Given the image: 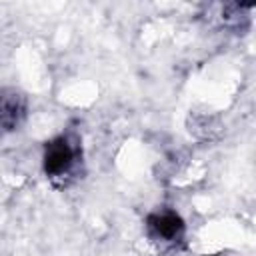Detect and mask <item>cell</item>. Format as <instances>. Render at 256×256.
Wrapping results in <instances>:
<instances>
[{"label": "cell", "mask_w": 256, "mask_h": 256, "mask_svg": "<svg viewBox=\"0 0 256 256\" xmlns=\"http://www.w3.org/2000/svg\"><path fill=\"white\" fill-rule=\"evenodd\" d=\"M146 234L160 250H172L184 242L186 226L174 210H160L146 218Z\"/></svg>", "instance_id": "obj_2"}, {"label": "cell", "mask_w": 256, "mask_h": 256, "mask_svg": "<svg viewBox=\"0 0 256 256\" xmlns=\"http://www.w3.org/2000/svg\"><path fill=\"white\" fill-rule=\"evenodd\" d=\"M212 118L208 116H196L194 120H190V132L200 136V138H212L214 132H218V128H212Z\"/></svg>", "instance_id": "obj_4"}, {"label": "cell", "mask_w": 256, "mask_h": 256, "mask_svg": "<svg viewBox=\"0 0 256 256\" xmlns=\"http://www.w3.org/2000/svg\"><path fill=\"white\" fill-rule=\"evenodd\" d=\"M44 172L56 186H68L80 172L82 148L74 134H60L44 146Z\"/></svg>", "instance_id": "obj_1"}, {"label": "cell", "mask_w": 256, "mask_h": 256, "mask_svg": "<svg viewBox=\"0 0 256 256\" xmlns=\"http://www.w3.org/2000/svg\"><path fill=\"white\" fill-rule=\"evenodd\" d=\"M26 116V98L16 88L2 90L0 96V122L4 132L16 130Z\"/></svg>", "instance_id": "obj_3"}]
</instances>
